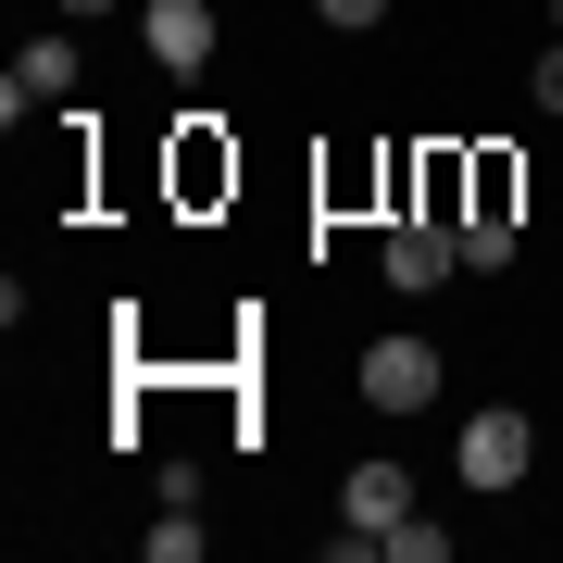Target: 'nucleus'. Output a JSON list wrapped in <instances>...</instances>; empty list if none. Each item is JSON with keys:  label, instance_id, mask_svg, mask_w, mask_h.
<instances>
[{"label": "nucleus", "instance_id": "1", "mask_svg": "<svg viewBox=\"0 0 563 563\" xmlns=\"http://www.w3.org/2000/svg\"><path fill=\"white\" fill-rule=\"evenodd\" d=\"M363 401H376V413L439 401V339H376V351H363Z\"/></svg>", "mask_w": 563, "mask_h": 563}, {"label": "nucleus", "instance_id": "2", "mask_svg": "<svg viewBox=\"0 0 563 563\" xmlns=\"http://www.w3.org/2000/svg\"><path fill=\"white\" fill-rule=\"evenodd\" d=\"M526 463H539V426H526L514 401H501V413H476V426H463V488H514V476H526Z\"/></svg>", "mask_w": 563, "mask_h": 563}, {"label": "nucleus", "instance_id": "3", "mask_svg": "<svg viewBox=\"0 0 563 563\" xmlns=\"http://www.w3.org/2000/svg\"><path fill=\"white\" fill-rule=\"evenodd\" d=\"M139 38H151L163 76H201V63H213V0H151V13H139Z\"/></svg>", "mask_w": 563, "mask_h": 563}, {"label": "nucleus", "instance_id": "4", "mask_svg": "<svg viewBox=\"0 0 563 563\" xmlns=\"http://www.w3.org/2000/svg\"><path fill=\"white\" fill-rule=\"evenodd\" d=\"M63 88H76V38H25V63H13V76H0V125L51 113Z\"/></svg>", "mask_w": 563, "mask_h": 563}, {"label": "nucleus", "instance_id": "5", "mask_svg": "<svg viewBox=\"0 0 563 563\" xmlns=\"http://www.w3.org/2000/svg\"><path fill=\"white\" fill-rule=\"evenodd\" d=\"M451 263H463V225H439V213L388 225V288H439Z\"/></svg>", "mask_w": 563, "mask_h": 563}, {"label": "nucleus", "instance_id": "6", "mask_svg": "<svg viewBox=\"0 0 563 563\" xmlns=\"http://www.w3.org/2000/svg\"><path fill=\"white\" fill-rule=\"evenodd\" d=\"M401 514H413V476H401V463H351L339 526H401Z\"/></svg>", "mask_w": 563, "mask_h": 563}, {"label": "nucleus", "instance_id": "7", "mask_svg": "<svg viewBox=\"0 0 563 563\" xmlns=\"http://www.w3.org/2000/svg\"><path fill=\"white\" fill-rule=\"evenodd\" d=\"M376 551H388V563H439V551H451V526H426V514H401V526H376Z\"/></svg>", "mask_w": 563, "mask_h": 563}, {"label": "nucleus", "instance_id": "8", "mask_svg": "<svg viewBox=\"0 0 563 563\" xmlns=\"http://www.w3.org/2000/svg\"><path fill=\"white\" fill-rule=\"evenodd\" d=\"M313 13H325V25H376L388 0H313Z\"/></svg>", "mask_w": 563, "mask_h": 563}, {"label": "nucleus", "instance_id": "9", "mask_svg": "<svg viewBox=\"0 0 563 563\" xmlns=\"http://www.w3.org/2000/svg\"><path fill=\"white\" fill-rule=\"evenodd\" d=\"M539 101H551V113H563V38H551V51H539Z\"/></svg>", "mask_w": 563, "mask_h": 563}, {"label": "nucleus", "instance_id": "10", "mask_svg": "<svg viewBox=\"0 0 563 563\" xmlns=\"http://www.w3.org/2000/svg\"><path fill=\"white\" fill-rule=\"evenodd\" d=\"M51 13H76V25H88V13H113V0H51Z\"/></svg>", "mask_w": 563, "mask_h": 563}, {"label": "nucleus", "instance_id": "11", "mask_svg": "<svg viewBox=\"0 0 563 563\" xmlns=\"http://www.w3.org/2000/svg\"><path fill=\"white\" fill-rule=\"evenodd\" d=\"M551 38H563V0H551Z\"/></svg>", "mask_w": 563, "mask_h": 563}]
</instances>
